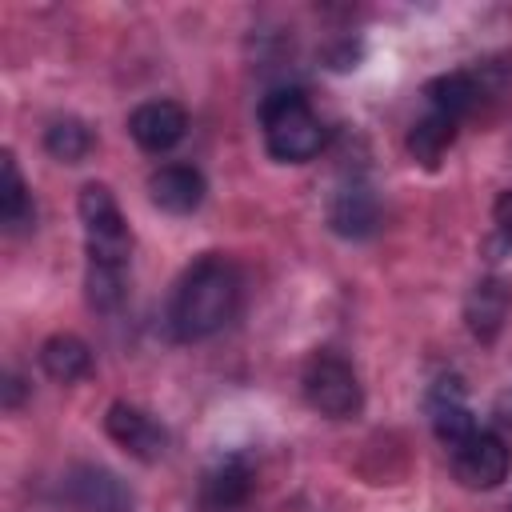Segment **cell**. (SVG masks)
<instances>
[{
	"label": "cell",
	"instance_id": "1",
	"mask_svg": "<svg viewBox=\"0 0 512 512\" xmlns=\"http://www.w3.org/2000/svg\"><path fill=\"white\" fill-rule=\"evenodd\" d=\"M240 304V272L228 256L208 252L196 264L184 268L176 292H172V332L180 340H208L212 332H220L232 312Z\"/></svg>",
	"mask_w": 512,
	"mask_h": 512
},
{
	"label": "cell",
	"instance_id": "2",
	"mask_svg": "<svg viewBox=\"0 0 512 512\" xmlns=\"http://www.w3.org/2000/svg\"><path fill=\"white\" fill-rule=\"evenodd\" d=\"M264 148L284 164H304L324 148V124L300 88H276L260 100Z\"/></svg>",
	"mask_w": 512,
	"mask_h": 512
},
{
	"label": "cell",
	"instance_id": "3",
	"mask_svg": "<svg viewBox=\"0 0 512 512\" xmlns=\"http://www.w3.org/2000/svg\"><path fill=\"white\" fill-rule=\"evenodd\" d=\"M80 220H84V248H88V272H128L132 232L116 208V196L104 184H84L80 192Z\"/></svg>",
	"mask_w": 512,
	"mask_h": 512
},
{
	"label": "cell",
	"instance_id": "4",
	"mask_svg": "<svg viewBox=\"0 0 512 512\" xmlns=\"http://www.w3.org/2000/svg\"><path fill=\"white\" fill-rule=\"evenodd\" d=\"M300 384H304V400L328 420H348L364 404V392H360V380H356L352 364L336 352H316L304 364Z\"/></svg>",
	"mask_w": 512,
	"mask_h": 512
},
{
	"label": "cell",
	"instance_id": "5",
	"mask_svg": "<svg viewBox=\"0 0 512 512\" xmlns=\"http://www.w3.org/2000/svg\"><path fill=\"white\" fill-rule=\"evenodd\" d=\"M508 468H512V448L496 432H484L480 428L464 444L452 448V472H456V480L464 488H476V492L496 488V484H504Z\"/></svg>",
	"mask_w": 512,
	"mask_h": 512
},
{
	"label": "cell",
	"instance_id": "6",
	"mask_svg": "<svg viewBox=\"0 0 512 512\" xmlns=\"http://www.w3.org/2000/svg\"><path fill=\"white\" fill-rule=\"evenodd\" d=\"M104 428H108V436H112L128 456H136V460H144V464L160 460L164 448H168V432H164L144 408L124 404V400H116V404L108 408Z\"/></svg>",
	"mask_w": 512,
	"mask_h": 512
},
{
	"label": "cell",
	"instance_id": "7",
	"mask_svg": "<svg viewBox=\"0 0 512 512\" xmlns=\"http://www.w3.org/2000/svg\"><path fill=\"white\" fill-rule=\"evenodd\" d=\"M328 224H332V232H340V236H348V240L372 236L376 224H380V200H376L372 184H364V180H356V176L344 180V184L332 192V200H328Z\"/></svg>",
	"mask_w": 512,
	"mask_h": 512
},
{
	"label": "cell",
	"instance_id": "8",
	"mask_svg": "<svg viewBox=\"0 0 512 512\" xmlns=\"http://www.w3.org/2000/svg\"><path fill=\"white\" fill-rule=\"evenodd\" d=\"M128 132L144 152H168L188 132V112L176 100H148L128 116Z\"/></svg>",
	"mask_w": 512,
	"mask_h": 512
},
{
	"label": "cell",
	"instance_id": "9",
	"mask_svg": "<svg viewBox=\"0 0 512 512\" xmlns=\"http://www.w3.org/2000/svg\"><path fill=\"white\" fill-rule=\"evenodd\" d=\"M204 176L192 168V164H160L152 176H148V196L160 212H172V216H188L204 204Z\"/></svg>",
	"mask_w": 512,
	"mask_h": 512
},
{
	"label": "cell",
	"instance_id": "10",
	"mask_svg": "<svg viewBox=\"0 0 512 512\" xmlns=\"http://www.w3.org/2000/svg\"><path fill=\"white\" fill-rule=\"evenodd\" d=\"M428 412H432V432H436L440 444H448V452H452L456 444H464L472 432H480L472 408L464 404V388H460L456 376L436 380V388H432V396H428Z\"/></svg>",
	"mask_w": 512,
	"mask_h": 512
},
{
	"label": "cell",
	"instance_id": "11",
	"mask_svg": "<svg viewBox=\"0 0 512 512\" xmlns=\"http://www.w3.org/2000/svg\"><path fill=\"white\" fill-rule=\"evenodd\" d=\"M488 92H492V88H488V68H484V64H480V72H444V76L428 80V88H424L432 112H440V116H448V120L468 116Z\"/></svg>",
	"mask_w": 512,
	"mask_h": 512
},
{
	"label": "cell",
	"instance_id": "12",
	"mask_svg": "<svg viewBox=\"0 0 512 512\" xmlns=\"http://www.w3.org/2000/svg\"><path fill=\"white\" fill-rule=\"evenodd\" d=\"M508 284L500 276H484L472 284L468 300H464V320H468V332L480 340V344H492L508 320Z\"/></svg>",
	"mask_w": 512,
	"mask_h": 512
},
{
	"label": "cell",
	"instance_id": "13",
	"mask_svg": "<svg viewBox=\"0 0 512 512\" xmlns=\"http://www.w3.org/2000/svg\"><path fill=\"white\" fill-rule=\"evenodd\" d=\"M252 492V468L248 460L240 456H220L208 472H204V484H200V504L208 512H232L248 500Z\"/></svg>",
	"mask_w": 512,
	"mask_h": 512
},
{
	"label": "cell",
	"instance_id": "14",
	"mask_svg": "<svg viewBox=\"0 0 512 512\" xmlns=\"http://www.w3.org/2000/svg\"><path fill=\"white\" fill-rule=\"evenodd\" d=\"M68 496L84 512H124L132 504L124 484L112 472H104V468H76L68 476Z\"/></svg>",
	"mask_w": 512,
	"mask_h": 512
},
{
	"label": "cell",
	"instance_id": "15",
	"mask_svg": "<svg viewBox=\"0 0 512 512\" xmlns=\"http://www.w3.org/2000/svg\"><path fill=\"white\" fill-rule=\"evenodd\" d=\"M40 368H44L52 380L72 384V380H80V376L92 372V352H88V344H84L80 336L56 332V336H48V340L40 344Z\"/></svg>",
	"mask_w": 512,
	"mask_h": 512
},
{
	"label": "cell",
	"instance_id": "16",
	"mask_svg": "<svg viewBox=\"0 0 512 512\" xmlns=\"http://www.w3.org/2000/svg\"><path fill=\"white\" fill-rule=\"evenodd\" d=\"M0 220L8 232H24L32 220H36V208H32V196H28V184L16 168V156L4 152L0 156Z\"/></svg>",
	"mask_w": 512,
	"mask_h": 512
},
{
	"label": "cell",
	"instance_id": "17",
	"mask_svg": "<svg viewBox=\"0 0 512 512\" xmlns=\"http://www.w3.org/2000/svg\"><path fill=\"white\" fill-rule=\"evenodd\" d=\"M452 140H456V120H448V116H440V112H428L424 120L412 124V132H408V152H412L416 164L440 168V160H444V152L452 148Z\"/></svg>",
	"mask_w": 512,
	"mask_h": 512
},
{
	"label": "cell",
	"instance_id": "18",
	"mask_svg": "<svg viewBox=\"0 0 512 512\" xmlns=\"http://www.w3.org/2000/svg\"><path fill=\"white\" fill-rule=\"evenodd\" d=\"M44 148H48V156H56L60 164H80V160L92 152V132H88L84 120L64 116V120H52V124H48Z\"/></svg>",
	"mask_w": 512,
	"mask_h": 512
},
{
	"label": "cell",
	"instance_id": "19",
	"mask_svg": "<svg viewBox=\"0 0 512 512\" xmlns=\"http://www.w3.org/2000/svg\"><path fill=\"white\" fill-rule=\"evenodd\" d=\"M512 252V192H500L492 204V232L484 236V256L500 260Z\"/></svg>",
	"mask_w": 512,
	"mask_h": 512
},
{
	"label": "cell",
	"instance_id": "20",
	"mask_svg": "<svg viewBox=\"0 0 512 512\" xmlns=\"http://www.w3.org/2000/svg\"><path fill=\"white\" fill-rule=\"evenodd\" d=\"M16 400H20V380L12 376V380H8V408H16Z\"/></svg>",
	"mask_w": 512,
	"mask_h": 512
}]
</instances>
